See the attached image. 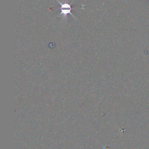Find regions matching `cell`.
I'll return each instance as SVG.
<instances>
[{
    "mask_svg": "<svg viewBox=\"0 0 149 149\" xmlns=\"http://www.w3.org/2000/svg\"><path fill=\"white\" fill-rule=\"evenodd\" d=\"M59 3H60V5H61V8H60V10H61V14L63 15V16L64 17H66L67 15L68 14H70L71 15H72L74 17V16L73 15V14H72L71 13V10H72V8H71V6L70 4L69 3H62V2H61L59 1L58 0H56ZM76 18V17H75Z\"/></svg>",
    "mask_w": 149,
    "mask_h": 149,
    "instance_id": "6da1fadb",
    "label": "cell"
}]
</instances>
